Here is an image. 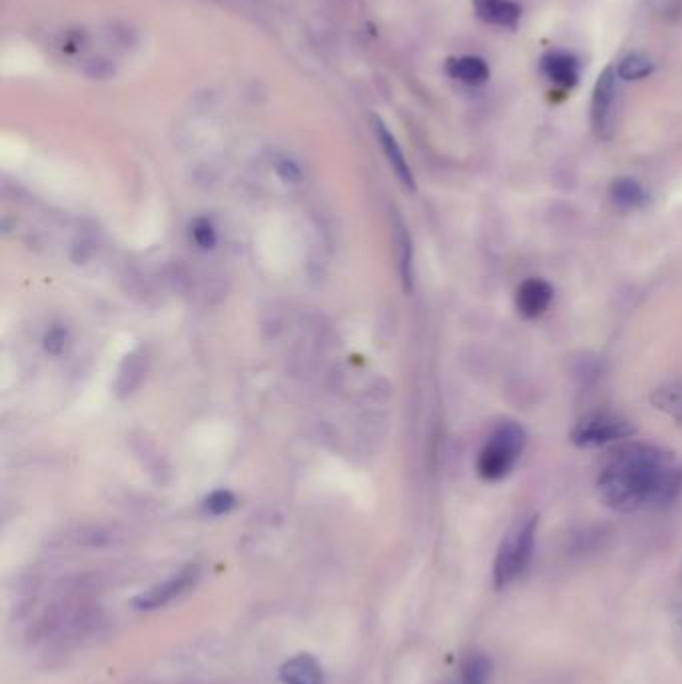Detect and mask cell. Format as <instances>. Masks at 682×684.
Masks as SVG:
<instances>
[{
  "label": "cell",
  "mask_w": 682,
  "mask_h": 684,
  "mask_svg": "<svg viewBox=\"0 0 682 684\" xmlns=\"http://www.w3.org/2000/svg\"><path fill=\"white\" fill-rule=\"evenodd\" d=\"M596 494L616 512L668 506L682 494V466L658 444L624 440L608 450L596 478Z\"/></svg>",
  "instance_id": "obj_1"
},
{
  "label": "cell",
  "mask_w": 682,
  "mask_h": 684,
  "mask_svg": "<svg viewBox=\"0 0 682 684\" xmlns=\"http://www.w3.org/2000/svg\"><path fill=\"white\" fill-rule=\"evenodd\" d=\"M528 434L524 426L512 418L496 422V426L486 436L482 448L476 456V474L484 482L504 480L522 458Z\"/></svg>",
  "instance_id": "obj_2"
},
{
  "label": "cell",
  "mask_w": 682,
  "mask_h": 684,
  "mask_svg": "<svg viewBox=\"0 0 682 684\" xmlns=\"http://www.w3.org/2000/svg\"><path fill=\"white\" fill-rule=\"evenodd\" d=\"M536 528H538V514H530L522 520H516L508 528V532L504 534L498 546L496 560H494V586L496 588H504L524 574L534 554Z\"/></svg>",
  "instance_id": "obj_3"
},
{
  "label": "cell",
  "mask_w": 682,
  "mask_h": 684,
  "mask_svg": "<svg viewBox=\"0 0 682 684\" xmlns=\"http://www.w3.org/2000/svg\"><path fill=\"white\" fill-rule=\"evenodd\" d=\"M634 434L636 426L622 414L610 410H592L574 422L570 430V442L578 448H600L624 442Z\"/></svg>",
  "instance_id": "obj_4"
},
{
  "label": "cell",
  "mask_w": 682,
  "mask_h": 684,
  "mask_svg": "<svg viewBox=\"0 0 682 684\" xmlns=\"http://www.w3.org/2000/svg\"><path fill=\"white\" fill-rule=\"evenodd\" d=\"M614 106H616V68L606 66L592 92L590 120L598 138H608L614 128Z\"/></svg>",
  "instance_id": "obj_5"
},
{
  "label": "cell",
  "mask_w": 682,
  "mask_h": 684,
  "mask_svg": "<svg viewBox=\"0 0 682 684\" xmlns=\"http://www.w3.org/2000/svg\"><path fill=\"white\" fill-rule=\"evenodd\" d=\"M198 578V566H186L184 570H180L178 574H174L172 578L164 580L162 584H156L144 592H140L138 596L132 598V606L136 610H156L168 602H172L176 596L184 594L190 586H194Z\"/></svg>",
  "instance_id": "obj_6"
},
{
  "label": "cell",
  "mask_w": 682,
  "mask_h": 684,
  "mask_svg": "<svg viewBox=\"0 0 682 684\" xmlns=\"http://www.w3.org/2000/svg\"><path fill=\"white\" fill-rule=\"evenodd\" d=\"M554 298V286L544 280V278H526L524 282H520V286L516 288V310L522 318L526 320H534L540 318L550 302Z\"/></svg>",
  "instance_id": "obj_7"
},
{
  "label": "cell",
  "mask_w": 682,
  "mask_h": 684,
  "mask_svg": "<svg viewBox=\"0 0 682 684\" xmlns=\"http://www.w3.org/2000/svg\"><path fill=\"white\" fill-rule=\"evenodd\" d=\"M608 198L614 204V208H618L620 212L642 210L650 202L648 190L636 178H630V176L614 178L608 188Z\"/></svg>",
  "instance_id": "obj_8"
},
{
  "label": "cell",
  "mask_w": 682,
  "mask_h": 684,
  "mask_svg": "<svg viewBox=\"0 0 682 684\" xmlns=\"http://www.w3.org/2000/svg\"><path fill=\"white\" fill-rule=\"evenodd\" d=\"M278 676L282 684H324L322 666L308 652H300L286 660Z\"/></svg>",
  "instance_id": "obj_9"
},
{
  "label": "cell",
  "mask_w": 682,
  "mask_h": 684,
  "mask_svg": "<svg viewBox=\"0 0 682 684\" xmlns=\"http://www.w3.org/2000/svg\"><path fill=\"white\" fill-rule=\"evenodd\" d=\"M374 132H376V138L380 142V148L382 152L386 154L392 170L396 172L398 180L408 188V190H414V176H412V170L404 158V152L400 148V144L396 142L394 134L386 128V124L374 116Z\"/></svg>",
  "instance_id": "obj_10"
},
{
  "label": "cell",
  "mask_w": 682,
  "mask_h": 684,
  "mask_svg": "<svg viewBox=\"0 0 682 684\" xmlns=\"http://www.w3.org/2000/svg\"><path fill=\"white\" fill-rule=\"evenodd\" d=\"M650 404L682 426V378L654 388L650 394Z\"/></svg>",
  "instance_id": "obj_11"
},
{
  "label": "cell",
  "mask_w": 682,
  "mask_h": 684,
  "mask_svg": "<svg viewBox=\"0 0 682 684\" xmlns=\"http://www.w3.org/2000/svg\"><path fill=\"white\" fill-rule=\"evenodd\" d=\"M542 72L560 86H574L578 80V62L566 52H550L542 58Z\"/></svg>",
  "instance_id": "obj_12"
},
{
  "label": "cell",
  "mask_w": 682,
  "mask_h": 684,
  "mask_svg": "<svg viewBox=\"0 0 682 684\" xmlns=\"http://www.w3.org/2000/svg\"><path fill=\"white\" fill-rule=\"evenodd\" d=\"M446 72L450 78L464 84H482L488 80V64L478 56H458L446 62Z\"/></svg>",
  "instance_id": "obj_13"
},
{
  "label": "cell",
  "mask_w": 682,
  "mask_h": 684,
  "mask_svg": "<svg viewBox=\"0 0 682 684\" xmlns=\"http://www.w3.org/2000/svg\"><path fill=\"white\" fill-rule=\"evenodd\" d=\"M474 8L488 24L516 26L520 18V8L512 0H474Z\"/></svg>",
  "instance_id": "obj_14"
},
{
  "label": "cell",
  "mask_w": 682,
  "mask_h": 684,
  "mask_svg": "<svg viewBox=\"0 0 682 684\" xmlns=\"http://www.w3.org/2000/svg\"><path fill=\"white\" fill-rule=\"evenodd\" d=\"M652 70H654V62L642 52L626 54L616 66V74L622 80H642V78L650 76Z\"/></svg>",
  "instance_id": "obj_15"
},
{
  "label": "cell",
  "mask_w": 682,
  "mask_h": 684,
  "mask_svg": "<svg viewBox=\"0 0 682 684\" xmlns=\"http://www.w3.org/2000/svg\"><path fill=\"white\" fill-rule=\"evenodd\" d=\"M492 672V662L480 652L466 656L462 664V684H488Z\"/></svg>",
  "instance_id": "obj_16"
},
{
  "label": "cell",
  "mask_w": 682,
  "mask_h": 684,
  "mask_svg": "<svg viewBox=\"0 0 682 684\" xmlns=\"http://www.w3.org/2000/svg\"><path fill=\"white\" fill-rule=\"evenodd\" d=\"M396 236H398V250H400L402 280H404L406 288H410V282H412V246H410V236H408V232L404 230L402 224H398Z\"/></svg>",
  "instance_id": "obj_17"
},
{
  "label": "cell",
  "mask_w": 682,
  "mask_h": 684,
  "mask_svg": "<svg viewBox=\"0 0 682 684\" xmlns=\"http://www.w3.org/2000/svg\"><path fill=\"white\" fill-rule=\"evenodd\" d=\"M234 496L228 490H214L206 500H204V510L212 516H222L228 514L234 508Z\"/></svg>",
  "instance_id": "obj_18"
},
{
  "label": "cell",
  "mask_w": 682,
  "mask_h": 684,
  "mask_svg": "<svg viewBox=\"0 0 682 684\" xmlns=\"http://www.w3.org/2000/svg\"><path fill=\"white\" fill-rule=\"evenodd\" d=\"M192 240L200 246V248H212L216 244V230L214 226L206 220V218H198L192 228H190Z\"/></svg>",
  "instance_id": "obj_19"
},
{
  "label": "cell",
  "mask_w": 682,
  "mask_h": 684,
  "mask_svg": "<svg viewBox=\"0 0 682 684\" xmlns=\"http://www.w3.org/2000/svg\"><path fill=\"white\" fill-rule=\"evenodd\" d=\"M276 168H278V172H282V176L284 178H288V180H294V178H298V168L294 166V162H290L288 158H282V160H278L276 162Z\"/></svg>",
  "instance_id": "obj_20"
},
{
  "label": "cell",
  "mask_w": 682,
  "mask_h": 684,
  "mask_svg": "<svg viewBox=\"0 0 682 684\" xmlns=\"http://www.w3.org/2000/svg\"><path fill=\"white\" fill-rule=\"evenodd\" d=\"M674 618H676L678 626H682V606H676V608H674Z\"/></svg>",
  "instance_id": "obj_21"
}]
</instances>
